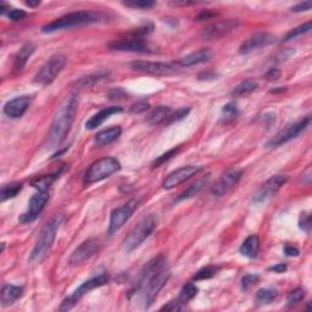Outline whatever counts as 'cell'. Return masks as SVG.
Segmentation results:
<instances>
[{
    "mask_svg": "<svg viewBox=\"0 0 312 312\" xmlns=\"http://www.w3.org/2000/svg\"><path fill=\"white\" fill-rule=\"evenodd\" d=\"M260 251V239L255 234L249 235L240 245L239 253L248 259H255Z\"/></svg>",
    "mask_w": 312,
    "mask_h": 312,
    "instance_id": "24",
    "label": "cell"
},
{
    "mask_svg": "<svg viewBox=\"0 0 312 312\" xmlns=\"http://www.w3.org/2000/svg\"><path fill=\"white\" fill-rule=\"evenodd\" d=\"M78 107V95L73 93L66 98L54 116L53 123L50 126V132L48 136V144L50 148H57L68 137L71 129L76 113Z\"/></svg>",
    "mask_w": 312,
    "mask_h": 312,
    "instance_id": "2",
    "label": "cell"
},
{
    "mask_svg": "<svg viewBox=\"0 0 312 312\" xmlns=\"http://www.w3.org/2000/svg\"><path fill=\"white\" fill-rule=\"evenodd\" d=\"M278 297V292L275 291V289H260L256 293V301L261 305H267L273 302Z\"/></svg>",
    "mask_w": 312,
    "mask_h": 312,
    "instance_id": "34",
    "label": "cell"
},
{
    "mask_svg": "<svg viewBox=\"0 0 312 312\" xmlns=\"http://www.w3.org/2000/svg\"><path fill=\"white\" fill-rule=\"evenodd\" d=\"M257 88V83L254 79H245L233 89L232 97L233 98H245L250 95L253 92H255Z\"/></svg>",
    "mask_w": 312,
    "mask_h": 312,
    "instance_id": "28",
    "label": "cell"
},
{
    "mask_svg": "<svg viewBox=\"0 0 312 312\" xmlns=\"http://www.w3.org/2000/svg\"><path fill=\"white\" fill-rule=\"evenodd\" d=\"M48 200H49V193L47 190H38L28 202L27 211L20 217L21 224L26 225L36 221L40 212L43 211V209L46 208Z\"/></svg>",
    "mask_w": 312,
    "mask_h": 312,
    "instance_id": "14",
    "label": "cell"
},
{
    "mask_svg": "<svg viewBox=\"0 0 312 312\" xmlns=\"http://www.w3.org/2000/svg\"><path fill=\"white\" fill-rule=\"evenodd\" d=\"M210 57H211V52L209 49H200L182 57L177 62V66H180V68H190V66L209 61Z\"/></svg>",
    "mask_w": 312,
    "mask_h": 312,
    "instance_id": "22",
    "label": "cell"
},
{
    "mask_svg": "<svg viewBox=\"0 0 312 312\" xmlns=\"http://www.w3.org/2000/svg\"><path fill=\"white\" fill-rule=\"evenodd\" d=\"M217 14L216 12H212L210 10H203L196 17V21H203V20H209V18H212L213 16H216Z\"/></svg>",
    "mask_w": 312,
    "mask_h": 312,
    "instance_id": "50",
    "label": "cell"
},
{
    "mask_svg": "<svg viewBox=\"0 0 312 312\" xmlns=\"http://www.w3.org/2000/svg\"><path fill=\"white\" fill-rule=\"evenodd\" d=\"M189 113H190V107H181V109L174 111V113H171L167 121L165 122V125H171V123H174L177 122V121L183 120L184 117L188 116V114Z\"/></svg>",
    "mask_w": 312,
    "mask_h": 312,
    "instance_id": "40",
    "label": "cell"
},
{
    "mask_svg": "<svg viewBox=\"0 0 312 312\" xmlns=\"http://www.w3.org/2000/svg\"><path fill=\"white\" fill-rule=\"evenodd\" d=\"M107 95L110 97V99L120 100V99H123V98L126 97V92L123 91L122 88H114V89H111L109 93H107Z\"/></svg>",
    "mask_w": 312,
    "mask_h": 312,
    "instance_id": "47",
    "label": "cell"
},
{
    "mask_svg": "<svg viewBox=\"0 0 312 312\" xmlns=\"http://www.w3.org/2000/svg\"><path fill=\"white\" fill-rule=\"evenodd\" d=\"M123 5L127 8L132 9H141V10H148V9L154 8L156 3L151 0H129V2H123Z\"/></svg>",
    "mask_w": 312,
    "mask_h": 312,
    "instance_id": "38",
    "label": "cell"
},
{
    "mask_svg": "<svg viewBox=\"0 0 312 312\" xmlns=\"http://www.w3.org/2000/svg\"><path fill=\"white\" fill-rule=\"evenodd\" d=\"M149 107H150V104H149L148 101L139 100V101H137V103L130 105L129 111L132 114H143V113H145V111H148Z\"/></svg>",
    "mask_w": 312,
    "mask_h": 312,
    "instance_id": "43",
    "label": "cell"
},
{
    "mask_svg": "<svg viewBox=\"0 0 312 312\" xmlns=\"http://www.w3.org/2000/svg\"><path fill=\"white\" fill-rule=\"evenodd\" d=\"M238 115V105L234 101L226 104L222 109V120L224 122H229V121L234 120Z\"/></svg>",
    "mask_w": 312,
    "mask_h": 312,
    "instance_id": "37",
    "label": "cell"
},
{
    "mask_svg": "<svg viewBox=\"0 0 312 312\" xmlns=\"http://www.w3.org/2000/svg\"><path fill=\"white\" fill-rule=\"evenodd\" d=\"M270 271L275 273H283L286 271V265L285 263H277V265L270 267Z\"/></svg>",
    "mask_w": 312,
    "mask_h": 312,
    "instance_id": "53",
    "label": "cell"
},
{
    "mask_svg": "<svg viewBox=\"0 0 312 312\" xmlns=\"http://www.w3.org/2000/svg\"><path fill=\"white\" fill-rule=\"evenodd\" d=\"M27 14L26 11L24 10H18V9H12V10H10L8 12V17L10 18L11 21H21L24 20L25 17H26Z\"/></svg>",
    "mask_w": 312,
    "mask_h": 312,
    "instance_id": "46",
    "label": "cell"
},
{
    "mask_svg": "<svg viewBox=\"0 0 312 312\" xmlns=\"http://www.w3.org/2000/svg\"><path fill=\"white\" fill-rule=\"evenodd\" d=\"M121 133H122L121 127H119V126L111 127V128L104 129V130H101V132L97 133V136H95V138H94V142L98 146L109 145L119 138V137L121 136Z\"/></svg>",
    "mask_w": 312,
    "mask_h": 312,
    "instance_id": "26",
    "label": "cell"
},
{
    "mask_svg": "<svg viewBox=\"0 0 312 312\" xmlns=\"http://www.w3.org/2000/svg\"><path fill=\"white\" fill-rule=\"evenodd\" d=\"M300 182L305 183V184H310L311 183V167L310 166H308L306 168V171H305L304 173L301 174Z\"/></svg>",
    "mask_w": 312,
    "mask_h": 312,
    "instance_id": "52",
    "label": "cell"
},
{
    "mask_svg": "<svg viewBox=\"0 0 312 312\" xmlns=\"http://www.w3.org/2000/svg\"><path fill=\"white\" fill-rule=\"evenodd\" d=\"M121 168L120 162L115 158H103L100 160L93 162L88 168L83 177V183L85 187L101 182L109 178L111 174L117 172Z\"/></svg>",
    "mask_w": 312,
    "mask_h": 312,
    "instance_id": "7",
    "label": "cell"
},
{
    "mask_svg": "<svg viewBox=\"0 0 312 312\" xmlns=\"http://www.w3.org/2000/svg\"><path fill=\"white\" fill-rule=\"evenodd\" d=\"M311 26H312L311 21H308V22H306V24H304V25H300V26H298L297 28H294V30L289 31L288 33L285 34L284 40H285V42H288V40L295 39V38L299 37V36H302V34L308 33V32L311 31Z\"/></svg>",
    "mask_w": 312,
    "mask_h": 312,
    "instance_id": "36",
    "label": "cell"
},
{
    "mask_svg": "<svg viewBox=\"0 0 312 312\" xmlns=\"http://www.w3.org/2000/svg\"><path fill=\"white\" fill-rule=\"evenodd\" d=\"M275 42H276L275 36L267 33V32H259V33L254 34V36L248 38L245 42L241 43V46L239 48V53L243 54V55H247V54L255 52V50L260 49V48H265Z\"/></svg>",
    "mask_w": 312,
    "mask_h": 312,
    "instance_id": "19",
    "label": "cell"
},
{
    "mask_svg": "<svg viewBox=\"0 0 312 312\" xmlns=\"http://www.w3.org/2000/svg\"><path fill=\"white\" fill-rule=\"evenodd\" d=\"M219 267L217 266H206L204 269L199 270L193 277V281H204V279H210L212 277L216 276V273L218 272Z\"/></svg>",
    "mask_w": 312,
    "mask_h": 312,
    "instance_id": "35",
    "label": "cell"
},
{
    "mask_svg": "<svg viewBox=\"0 0 312 312\" xmlns=\"http://www.w3.org/2000/svg\"><path fill=\"white\" fill-rule=\"evenodd\" d=\"M299 227L304 232L308 233L311 229V216L307 212H302L300 218H299Z\"/></svg>",
    "mask_w": 312,
    "mask_h": 312,
    "instance_id": "44",
    "label": "cell"
},
{
    "mask_svg": "<svg viewBox=\"0 0 312 312\" xmlns=\"http://www.w3.org/2000/svg\"><path fill=\"white\" fill-rule=\"evenodd\" d=\"M171 107L168 106H158L155 109H152L146 116V122L150 126H159V125H165L168 116L171 115Z\"/></svg>",
    "mask_w": 312,
    "mask_h": 312,
    "instance_id": "27",
    "label": "cell"
},
{
    "mask_svg": "<svg viewBox=\"0 0 312 312\" xmlns=\"http://www.w3.org/2000/svg\"><path fill=\"white\" fill-rule=\"evenodd\" d=\"M130 69H133L135 71L154 76L172 75V73L177 71L176 65L155 61H133L130 62Z\"/></svg>",
    "mask_w": 312,
    "mask_h": 312,
    "instance_id": "15",
    "label": "cell"
},
{
    "mask_svg": "<svg viewBox=\"0 0 312 312\" xmlns=\"http://www.w3.org/2000/svg\"><path fill=\"white\" fill-rule=\"evenodd\" d=\"M68 62V57L61 54H56L50 57L48 61L40 68L37 75L34 76V82L40 85H49L55 81L57 76L61 73Z\"/></svg>",
    "mask_w": 312,
    "mask_h": 312,
    "instance_id": "8",
    "label": "cell"
},
{
    "mask_svg": "<svg viewBox=\"0 0 312 312\" xmlns=\"http://www.w3.org/2000/svg\"><path fill=\"white\" fill-rule=\"evenodd\" d=\"M138 205H139V199L133 198L128 200L125 205L114 209L110 215L107 233L113 235L114 233H116L120 228H122L123 225L132 217V215L135 213L137 208H138Z\"/></svg>",
    "mask_w": 312,
    "mask_h": 312,
    "instance_id": "12",
    "label": "cell"
},
{
    "mask_svg": "<svg viewBox=\"0 0 312 312\" xmlns=\"http://www.w3.org/2000/svg\"><path fill=\"white\" fill-rule=\"evenodd\" d=\"M34 50H36V46H34L33 43H25L24 46L20 48V50L16 54L14 60L15 71H21V70H24L28 59H30L32 54L34 53Z\"/></svg>",
    "mask_w": 312,
    "mask_h": 312,
    "instance_id": "25",
    "label": "cell"
},
{
    "mask_svg": "<svg viewBox=\"0 0 312 312\" xmlns=\"http://www.w3.org/2000/svg\"><path fill=\"white\" fill-rule=\"evenodd\" d=\"M311 2H304V3H299L298 5L293 6L292 11L293 12H302V11H308L311 9Z\"/></svg>",
    "mask_w": 312,
    "mask_h": 312,
    "instance_id": "49",
    "label": "cell"
},
{
    "mask_svg": "<svg viewBox=\"0 0 312 312\" xmlns=\"http://www.w3.org/2000/svg\"><path fill=\"white\" fill-rule=\"evenodd\" d=\"M304 298L305 289L297 288L288 294V297H286V304H288V306H294V305H298L299 302H301Z\"/></svg>",
    "mask_w": 312,
    "mask_h": 312,
    "instance_id": "39",
    "label": "cell"
},
{
    "mask_svg": "<svg viewBox=\"0 0 312 312\" xmlns=\"http://www.w3.org/2000/svg\"><path fill=\"white\" fill-rule=\"evenodd\" d=\"M310 122H311V116L310 115H307L306 117L298 121V122L291 123V125L284 127L282 130H279L275 137H272V138L266 143V146L267 148H278V146L291 142L292 139L297 138L301 132H304V130L306 129V127L310 125Z\"/></svg>",
    "mask_w": 312,
    "mask_h": 312,
    "instance_id": "10",
    "label": "cell"
},
{
    "mask_svg": "<svg viewBox=\"0 0 312 312\" xmlns=\"http://www.w3.org/2000/svg\"><path fill=\"white\" fill-rule=\"evenodd\" d=\"M39 4H40L39 0H36V2H31L30 0V2H26V5L30 6V8H34V6H38Z\"/></svg>",
    "mask_w": 312,
    "mask_h": 312,
    "instance_id": "55",
    "label": "cell"
},
{
    "mask_svg": "<svg viewBox=\"0 0 312 312\" xmlns=\"http://www.w3.org/2000/svg\"><path fill=\"white\" fill-rule=\"evenodd\" d=\"M100 18L101 15L97 14V12L94 11L82 10V11L70 12L68 15H63L61 17L52 21L50 24H47L46 26L42 27V32L43 33H54V32L57 31L87 26V25L99 22Z\"/></svg>",
    "mask_w": 312,
    "mask_h": 312,
    "instance_id": "3",
    "label": "cell"
},
{
    "mask_svg": "<svg viewBox=\"0 0 312 312\" xmlns=\"http://www.w3.org/2000/svg\"><path fill=\"white\" fill-rule=\"evenodd\" d=\"M202 170L203 167L194 166V165H188V166L178 168V170L171 172V173L165 178L164 182H162V187H164L165 189H173V188L186 182L189 178L195 176V174L199 173Z\"/></svg>",
    "mask_w": 312,
    "mask_h": 312,
    "instance_id": "17",
    "label": "cell"
},
{
    "mask_svg": "<svg viewBox=\"0 0 312 312\" xmlns=\"http://www.w3.org/2000/svg\"><path fill=\"white\" fill-rule=\"evenodd\" d=\"M284 254L286 256H298L299 255V249L298 248L293 247V245H285L284 247Z\"/></svg>",
    "mask_w": 312,
    "mask_h": 312,
    "instance_id": "51",
    "label": "cell"
},
{
    "mask_svg": "<svg viewBox=\"0 0 312 312\" xmlns=\"http://www.w3.org/2000/svg\"><path fill=\"white\" fill-rule=\"evenodd\" d=\"M123 109L121 106H109V107H104L100 111H98L97 114L93 115V116L89 119L87 122H85V128L87 129H95L98 127L103 125V123L106 121L109 117L113 116L115 114H120L122 113Z\"/></svg>",
    "mask_w": 312,
    "mask_h": 312,
    "instance_id": "21",
    "label": "cell"
},
{
    "mask_svg": "<svg viewBox=\"0 0 312 312\" xmlns=\"http://www.w3.org/2000/svg\"><path fill=\"white\" fill-rule=\"evenodd\" d=\"M241 178V171L238 168H229L219 177V180L211 188V194L215 196H224L234 186H237Z\"/></svg>",
    "mask_w": 312,
    "mask_h": 312,
    "instance_id": "16",
    "label": "cell"
},
{
    "mask_svg": "<svg viewBox=\"0 0 312 312\" xmlns=\"http://www.w3.org/2000/svg\"><path fill=\"white\" fill-rule=\"evenodd\" d=\"M184 306L182 304H181L180 301L177 300V299H174V300H172L168 302V304L164 305L160 310L161 311H171V312H176V311H181Z\"/></svg>",
    "mask_w": 312,
    "mask_h": 312,
    "instance_id": "45",
    "label": "cell"
},
{
    "mask_svg": "<svg viewBox=\"0 0 312 312\" xmlns=\"http://www.w3.org/2000/svg\"><path fill=\"white\" fill-rule=\"evenodd\" d=\"M170 277L171 271L164 255L155 257L143 267L133 291L135 294L139 293L144 308H149L154 304L159 293L168 282Z\"/></svg>",
    "mask_w": 312,
    "mask_h": 312,
    "instance_id": "1",
    "label": "cell"
},
{
    "mask_svg": "<svg viewBox=\"0 0 312 312\" xmlns=\"http://www.w3.org/2000/svg\"><path fill=\"white\" fill-rule=\"evenodd\" d=\"M259 281H260L259 275H253V273L245 275L243 278H241V288H243V291H249L251 286L255 285Z\"/></svg>",
    "mask_w": 312,
    "mask_h": 312,
    "instance_id": "41",
    "label": "cell"
},
{
    "mask_svg": "<svg viewBox=\"0 0 312 312\" xmlns=\"http://www.w3.org/2000/svg\"><path fill=\"white\" fill-rule=\"evenodd\" d=\"M24 295V288L14 284H5L2 289V305L10 306Z\"/></svg>",
    "mask_w": 312,
    "mask_h": 312,
    "instance_id": "23",
    "label": "cell"
},
{
    "mask_svg": "<svg viewBox=\"0 0 312 312\" xmlns=\"http://www.w3.org/2000/svg\"><path fill=\"white\" fill-rule=\"evenodd\" d=\"M109 279H110L109 276H107L106 273H101V275H98L93 277V278L85 281L83 284L76 289L72 295H70L69 298H66L65 300L62 301L61 306H60V311L71 310V308H73L78 304V301L81 300L87 293L93 291L95 288H99V286L105 285L106 283H109Z\"/></svg>",
    "mask_w": 312,
    "mask_h": 312,
    "instance_id": "9",
    "label": "cell"
},
{
    "mask_svg": "<svg viewBox=\"0 0 312 312\" xmlns=\"http://www.w3.org/2000/svg\"><path fill=\"white\" fill-rule=\"evenodd\" d=\"M239 26L238 18H227V20L215 21L209 24L200 31V38L203 40H216L228 36Z\"/></svg>",
    "mask_w": 312,
    "mask_h": 312,
    "instance_id": "11",
    "label": "cell"
},
{
    "mask_svg": "<svg viewBox=\"0 0 312 312\" xmlns=\"http://www.w3.org/2000/svg\"><path fill=\"white\" fill-rule=\"evenodd\" d=\"M62 222L63 216L56 215L55 217H53L44 226L42 232H40L39 238H38L37 243L34 245L33 250H32L31 253V261H33V262H40V261L46 259L50 249H52L54 241H55L57 229L60 228Z\"/></svg>",
    "mask_w": 312,
    "mask_h": 312,
    "instance_id": "4",
    "label": "cell"
},
{
    "mask_svg": "<svg viewBox=\"0 0 312 312\" xmlns=\"http://www.w3.org/2000/svg\"><path fill=\"white\" fill-rule=\"evenodd\" d=\"M286 181H288V176H285V174H276V176L269 178L259 188V190L254 194L253 203L256 204V205H260V204H265L266 202H269L270 199H272L281 190V188L286 183Z\"/></svg>",
    "mask_w": 312,
    "mask_h": 312,
    "instance_id": "13",
    "label": "cell"
},
{
    "mask_svg": "<svg viewBox=\"0 0 312 312\" xmlns=\"http://www.w3.org/2000/svg\"><path fill=\"white\" fill-rule=\"evenodd\" d=\"M99 250V240L95 238H91V239L85 240L72 253L70 256L69 263L71 266H78L83 263L92 256L95 255V253Z\"/></svg>",
    "mask_w": 312,
    "mask_h": 312,
    "instance_id": "18",
    "label": "cell"
},
{
    "mask_svg": "<svg viewBox=\"0 0 312 312\" xmlns=\"http://www.w3.org/2000/svg\"><path fill=\"white\" fill-rule=\"evenodd\" d=\"M158 224L159 219L155 215H149L139 221V224L129 232V234L123 240V250L126 253H132L137 248L141 247L152 234V232L158 227Z\"/></svg>",
    "mask_w": 312,
    "mask_h": 312,
    "instance_id": "6",
    "label": "cell"
},
{
    "mask_svg": "<svg viewBox=\"0 0 312 312\" xmlns=\"http://www.w3.org/2000/svg\"><path fill=\"white\" fill-rule=\"evenodd\" d=\"M61 172H62V170H59L53 174H48V176H44V177H38V178H36V180L32 181V186H33L34 188H37L38 190H47L48 188L52 186V183L54 182V181H55L56 178L61 174Z\"/></svg>",
    "mask_w": 312,
    "mask_h": 312,
    "instance_id": "32",
    "label": "cell"
},
{
    "mask_svg": "<svg viewBox=\"0 0 312 312\" xmlns=\"http://www.w3.org/2000/svg\"><path fill=\"white\" fill-rule=\"evenodd\" d=\"M22 187H24V184H22L21 182H12V183L3 186L2 192H0V198H2V202L4 203V202H6V200L15 198V196L22 190Z\"/></svg>",
    "mask_w": 312,
    "mask_h": 312,
    "instance_id": "31",
    "label": "cell"
},
{
    "mask_svg": "<svg viewBox=\"0 0 312 312\" xmlns=\"http://www.w3.org/2000/svg\"><path fill=\"white\" fill-rule=\"evenodd\" d=\"M216 77H217V75H216L215 72H210V71L202 72L199 75V79H216Z\"/></svg>",
    "mask_w": 312,
    "mask_h": 312,
    "instance_id": "54",
    "label": "cell"
},
{
    "mask_svg": "<svg viewBox=\"0 0 312 312\" xmlns=\"http://www.w3.org/2000/svg\"><path fill=\"white\" fill-rule=\"evenodd\" d=\"M208 181H209V177L202 178V180H199L198 182H195L194 184H192V186L188 187L183 193L180 194V196L177 198V202H180V200L193 198V196L198 195V194L203 190V188L208 184Z\"/></svg>",
    "mask_w": 312,
    "mask_h": 312,
    "instance_id": "29",
    "label": "cell"
},
{
    "mask_svg": "<svg viewBox=\"0 0 312 312\" xmlns=\"http://www.w3.org/2000/svg\"><path fill=\"white\" fill-rule=\"evenodd\" d=\"M198 292H199L198 286L194 284V283H192V282L187 283V284L182 288V291L180 292V295H178L177 300L180 301L183 306H186L188 302H189L190 300H193V299L196 297Z\"/></svg>",
    "mask_w": 312,
    "mask_h": 312,
    "instance_id": "30",
    "label": "cell"
},
{
    "mask_svg": "<svg viewBox=\"0 0 312 312\" xmlns=\"http://www.w3.org/2000/svg\"><path fill=\"white\" fill-rule=\"evenodd\" d=\"M110 76V72L107 71H100L97 73H93V75H89L87 77L82 78L81 81L77 82V84L79 87L82 88H87V87H92V85H94L95 83H98V82L103 81V79L107 78Z\"/></svg>",
    "mask_w": 312,
    "mask_h": 312,
    "instance_id": "33",
    "label": "cell"
},
{
    "mask_svg": "<svg viewBox=\"0 0 312 312\" xmlns=\"http://www.w3.org/2000/svg\"><path fill=\"white\" fill-rule=\"evenodd\" d=\"M31 104V97L28 95H21L15 99L9 100L4 105V114L10 119H20L26 113Z\"/></svg>",
    "mask_w": 312,
    "mask_h": 312,
    "instance_id": "20",
    "label": "cell"
},
{
    "mask_svg": "<svg viewBox=\"0 0 312 312\" xmlns=\"http://www.w3.org/2000/svg\"><path fill=\"white\" fill-rule=\"evenodd\" d=\"M152 30L151 26H145L138 30L129 32L123 38L114 40L107 44V47L111 50H117V52H130V53H149L150 48L148 43L145 42L144 37L148 33H150Z\"/></svg>",
    "mask_w": 312,
    "mask_h": 312,
    "instance_id": "5",
    "label": "cell"
},
{
    "mask_svg": "<svg viewBox=\"0 0 312 312\" xmlns=\"http://www.w3.org/2000/svg\"><path fill=\"white\" fill-rule=\"evenodd\" d=\"M279 77H281V70L278 69H270L265 75L267 81H277Z\"/></svg>",
    "mask_w": 312,
    "mask_h": 312,
    "instance_id": "48",
    "label": "cell"
},
{
    "mask_svg": "<svg viewBox=\"0 0 312 312\" xmlns=\"http://www.w3.org/2000/svg\"><path fill=\"white\" fill-rule=\"evenodd\" d=\"M178 150H180V146H178V148L172 149V150H168L167 152H165V154H162L161 156H159V158L156 159L154 162H152V167H160L162 164H165V162L173 158V156L178 152Z\"/></svg>",
    "mask_w": 312,
    "mask_h": 312,
    "instance_id": "42",
    "label": "cell"
}]
</instances>
